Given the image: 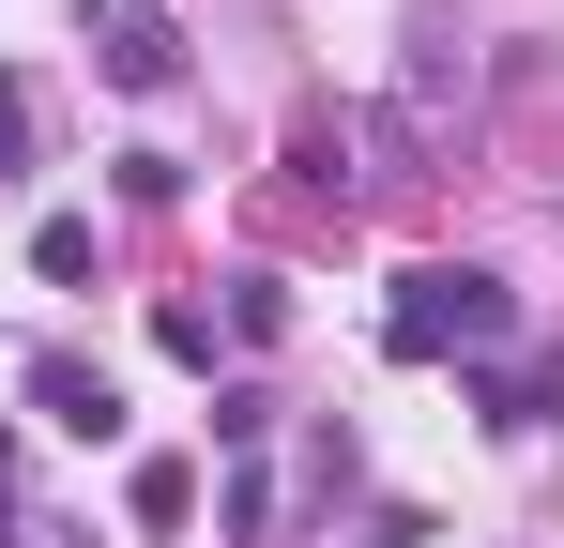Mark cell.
I'll list each match as a JSON object with an SVG mask.
<instances>
[{
  "mask_svg": "<svg viewBox=\"0 0 564 548\" xmlns=\"http://www.w3.org/2000/svg\"><path fill=\"white\" fill-rule=\"evenodd\" d=\"M488 336H503V274H397V351L427 365V351H488Z\"/></svg>",
  "mask_w": 564,
  "mask_h": 548,
  "instance_id": "1",
  "label": "cell"
},
{
  "mask_svg": "<svg viewBox=\"0 0 564 548\" xmlns=\"http://www.w3.org/2000/svg\"><path fill=\"white\" fill-rule=\"evenodd\" d=\"M443 107H473L458 31H427V46H412V77H397V122H381V138H397V153H427V138H443Z\"/></svg>",
  "mask_w": 564,
  "mask_h": 548,
  "instance_id": "2",
  "label": "cell"
},
{
  "mask_svg": "<svg viewBox=\"0 0 564 548\" xmlns=\"http://www.w3.org/2000/svg\"><path fill=\"white\" fill-rule=\"evenodd\" d=\"M31 396H46L62 427H93V442H107V427H122V396H107L93 365H31Z\"/></svg>",
  "mask_w": 564,
  "mask_h": 548,
  "instance_id": "3",
  "label": "cell"
},
{
  "mask_svg": "<svg viewBox=\"0 0 564 548\" xmlns=\"http://www.w3.org/2000/svg\"><path fill=\"white\" fill-rule=\"evenodd\" d=\"M107 77H122V91H169V31H153V15H138V31H122V46H107Z\"/></svg>",
  "mask_w": 564,
  "mask_h": 548,
  "instance_id": "4",
  "label": "cell"
},
{
  "mask_svg": "<svg viewBox=\"0 0 564 548\" xmlns=\"http://www.w3.org/2000/svg\"><path fill=\"white\" fill-rule=\"evenodd\" d=\"M15 138H31V107H15V77H0V153H15Z\"/></svg>",
  "mask_w": 564,
  "mask_h": 548,
  "instance_id": "5",
  "label": "cell"
}]
</instances>
